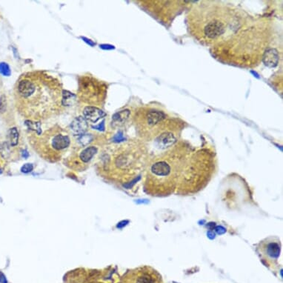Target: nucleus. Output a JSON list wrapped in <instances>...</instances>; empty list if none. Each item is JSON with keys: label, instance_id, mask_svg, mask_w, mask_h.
Here are the masks:
<instances>
[{"label": "nucleus", "instance_id": "f257e3e1", "mask_svg": "<svg viewBox=\"0 0 283 283\" xmlns=\"http://www.w3.org/2000/svg\"><path fill=\"white\" fill-rule=\"evenodd\" d=\"M149 165L146 189L151 195H190L201 190L214 170V158L206 149L176 145Z\"/></svg>", "mask_w": 283, "mask_h": 283}, {"label": "nucleus", "instance_id": "f03ea898", "mask_svg": "<svg viewBox=\"0 0 283 283\" xmlns=\"http://www.w3.org/2000/svg\"><path fill=\"white\" fill-rule=\"evenodd\" d=\"M63 92L57 78L42 71L27 72L16 84L17 111L28 120L50 119L62 112Z\"/></svg>", "mask_w": 283, "mask_h": 283}, {"label": "nucleus", "instance_id": "7ed1b4c3", "mask_svg": "<svg viewBox=\"0 0 283 283\" xmlns=\"http://www.w3.org/2000/svg\"><path fill=\"white\" fill-rule=\"evenodd\" d=\"M245 17L223 2L205 1L189 14V29L199 41L214 47L238 28Z\"/></svg>", "mask_w": 283, "mask_h": 283}, {"label": "nucleus", "instance_id": "20e7f679", "mask_svg": "<svg viewBox=\"0 0 283 283\" xmlns=\"http://www.w3.org/2000/svg\"><path fill=\"white\" fill-rule=\"evenodd\" d=\"M249 17L221 43L214 46L220 59L236 65H254L263 59L268 45L267 29Z\"/></svg>", "mask_w": 283, "mask_h": 283}, {"label": "nucleus", "instance_id": "39448f33", "mask_svg": "<svg viewBox=\"0 0 283 283\" xmlns=\"http://www.w3.org/2000/svg\"><path fill=\"white\" fill-rule=\"evenodd\" d=\"M102 159L104 166L112 168L132 183L137 181L134 175L138 174L146 163V151L144 146L130 141L115 146Z\"/></svg>", "mask_w": 283, "mask_h": 283}, {"label": "nucleus", "instance_id": "423d86ee", "mask_svg": "<svg viewBox=\"0 0 283 283\" xmlns=\"http://www.w3.org/2000/svg\"><path fill=\"white\" fill-rule=\"evenodd\" d=\"M136 132L141 137L160 143L163 139L176 134V129H172V119L160 109L152 107L139 109L133 117Z\"/></svg>", "mask_w": 283, "mask_h": 283}, {"label": "nucleus", "instance_id": "0eeeda50", "mask_svg": "<svg viewBox=\"0 0 283 283\" xmlns=\"http://www.w3.org/2000/svg\"><path fill=\"white\" fill-rule=\"evenodd\" d=\"M35 149L46 160H59L71 145V137L68 131L59 126L50 128L43 133H36Z\"/></svg>", "mask_w": 283, "mask_h": 283}, {"label": "nucleus", "instance_id": "6e6552de", "mask_svg": "<svg viewBox=\"0 0 283 283\" xmlns=\"http://www.w3.org/2000/svg\"><path fill=\"white\" fill-rule=\"evenodd\" d=\"M108 85L92 75L78 77L77 96L88 106L101 107L107 97Z\"/></svg>", "mask_w": 283, "mask_h": 283}, {"label": "nucleus", "instance_id": "1a4fd4ad", "mask_svg": "<svg viewBox=\"0 0 283 283\" xmlns=\"http://www.w3.org/2000/svg\"><path fill=\"white\" fill-rule=\"evenodd\" d=\"M282 244L277 237H269L259 243L257 252L266 266L274 267L278 263L281 254Z\"/></svg>", "mask_w": 283, "mask_h": 283}, {"label": "nucleus", "instance_id": "9d476101", "mask_svg": "<svg viewBox=\"0 0 283 283\" xmlns=\"http://www.w3.org/2000/svg\"><path fill=\"white\" fill-rule=\"evenodd\" d=\"M120 283H164L162 276L149 266L140 267L129 271Z\"/></svg>", "mask_w": 283, "mask_h": 283}, {"label": "nucleus", "instance_id": "9b49d317", "mask_svg": "<svg viewBox=\"0 0 283 283\" xmlns=\"http://www.w3.org/2000/svg\"><path fill=\"white\" fill-rule=\"evenodd\" d=\"M98 148L95 146H87L82 147L80 150L76 152V154L72 158L74 165L77 166H85L90 163L95 155L97 153Z\"/></svg>", "mask_w": 283, "mask_h": 283}, {"label": "nucleus", "instance_id": "f8f14e48", "mask_svg": "<svg viewBox=\"0 0 283 283\" xmlns=\"http://www.w3.org/2000/svg\"><path fill=\"white\" fill-rule=\"evenodd\" d=\"M84 118L90 123H96L99 119L105 117L106 113L101 109L94 106H87L83 110Z\"/></svg>", "mask_w": 283, "mask_h": 283}, {"label": "nucleus", "instance_id": "ddd939ff", "mask_svg": "<svg viewBox=\"0 0 283 283\" xmlns=\"http://www.w3.org/2000/svg\"><path fill=\"white\" fill-rule=\"evenodd\" d=\"M71 129L75 134L82 136L88 131V122L82 116H78L71 124Z\"/></svg>", "mask_w": 283, "mask_h": 283}, {"label": "nucleus", "instance_id": "4468645a", "mask_svg": "<svg viewBox=\"0 0 283 283\" xmlns=\"http://www.w3.org/2000/svg\"><path fill=\"white\" fill-rule=\"evenodd\" d=\"M263 61L268 66L275 67L279 62V55L277 50L267 48L263 55Z\"/></svg>", "mask_w": 283, "mask_h": 283}, {"label": "nucleus", "instance_id": "2eb2a0df", "mask_svg": "<svg viewBox=\"0 0 283 283\" xmlns=\"http://www.w3.org/2000/svg\"><path fill=\"white\" fill-rule=\"evenodd\" d=\"M131 116V112L129 110L120 111L115 113L113 116V123L116 126H121L126 124Z\"/></svg>", "mask_w": 283, "mask_h": 283}, {"label": "nucleus", "instance_id": "dca6fc26", "mask_svg": "<svg viewBox=\"0 0 283 283\" xmlns=\"http://www.w3.org/2000/svg\"><path fill=\"white\" fill-rule=\"evenodd\" d=\"M8 137H9L10 144L11 146L14 147V146H17L18 142H19V132L16 128L10 129Z\"/></svg>", "mask_w": 283, "mask_h": 283}, {"label": "nucleus", "instance_id": "f3484780", "mask_svg": "<svg viewBox=\"0 0 283 283\" xmlns=\"http://www.w3.org/2000/svg\"><path fill=\"white\" fill-rule=\"evenodd\" d=\"M0 75L4 76H10L11 75V68L6 62H0Z\"/></svg>", "mask_w": 283, "mask_h": 283}, {"label": "nucleus", "instance_id": "a211bd4d", "mask_svg": "<svg viewBox=\"0 0 283 283\" xmlns=\"http://www.w3.org/2000/svg\"><path fill=\"white\" fill-rule=\"evenodd\" d=\"M6 97L5 95L0 96V113H4L6 110L7 106Z\"/></svg>", "mask_w": 283, "mask_h": 283}, {"label": "nucleus", "instance_id": "6ab92c4d", "mask_svg": "<svg viewBox=\"0 0 283 283\" xmlns=\"http://www.w3.org/2000/svg\"><path fill=\"white\" fill-rule=\"evenodd\" d=\"M34 170V166L31 163H27V164L24 165L22 168H21V171L22 173H28Z\"/></svg>", "mask_w": 283, "mask_h": 283}, {"label": "nucleus", "instance_id": "aec40b11", "mask_svg": "<svg viewBox=\"0 0 283 283\" xmlns=\"http://www.w3.org/2000/svg\"><path fill=\"white\" fill-rule=\"evenodd\" d=\"M0 283H8V280H7L6 277H5V274L3 273L0 271Z\"/></svg>", "mask_w": 283, "mask_h": 283}, {"label": "nucleus", "instance_id": "412c9836", "mask_svg": "<svg viewBox=\"0 0 283 283\" xmlns=\"http://www.w3.org/2000/svg\"><path fill=\"white\" fill-rule=\"evenodd\" d=\"M2 173V171H1V170H0V173Z\"/></svg>", "mask_w": 283, "mask_h": 283}]
</instances>
